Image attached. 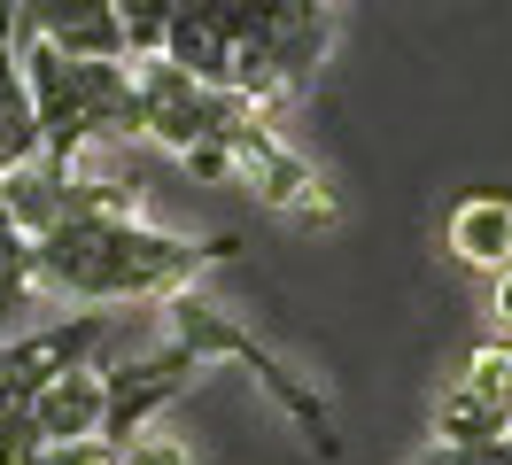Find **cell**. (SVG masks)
<instances>
[{
	"mask_svg": "<svg viewBox=\"0 0 512 465\" xmlns=\"http://www.w3.org/2000/svg\"><path fill=\"white\" fill-rule=\"evenodd\" d=\"M241 241L233 233H210V241H187V233H163L140 210H94V217H63L32 256L39 303L63 310H117V303H171L179 287H202V272L233 264Z\"/></svg>",
	"mask_w": 512,
	"mask_h": 465,
	"instance_id": "obj_1",
	"label": "cell"
},
{
	"mask_svg": "<svg viewBox=\"0 0 512 465\" xmlns=\"http://www.w3.org/2000/svg\"><path fill=\"white\" fill-rule=\"evenodd\" d=\"M16 62H24V93H32L39 155L47 163L78 171V155L101 148V140H148L140 132V78H132V62L63 55L47 39H16Z\"/></svg>",
	"mask_w": 512,
	"mask_h": 465,
	"instance_id": "obj_2",
	"label": "cell"
},
{
	"mask_svg": "<svg viewBox=\"0 0 512 465\" xmlns=\"http://www.w3.org/2000/svg\"><path fill=\"white\" fill-rule=\"evenodd\" d=\"M163 341H179V349H194L202 365L210 357H233V365H249V380L264 388V396L280 403L295 419V434L319 450V458H342V434H334V403L319 396V380H303V372L272 349V341H256L233 310L218 303V295H202V287H179L171 303H163Z\"/></svg>",
	"mask_w": 512,
	"mask_h": 465,
	"instance_id": "obj_3",
	"label": "cell"
},
{
	"mask_svg": "<svg viewBox=\"0 0 512 465\" xmlns=\"http://www.w3.org/2000/svg\"><path fill=\"white\" fill-rule=\"evenodd\" d=\"M132 78H140V132H148L156 148H171L179 163L202 155V148L233 155V132L256 117L249 93L202 86V78H187L179 62H163V55H140V62H132Z\"/></svg>",
	"mask_w": 512,
	"mask_h": 465,
	"instance_id": "obj_4",
	"label": "cell"
},
{
	"mask_svg": "<svg viewBox=\"0 0 512 465\" xmlns=\"http://www.w3.org/2000/svg\"><path fill=\"white\" fill-rule=\"evenodd\" d=\"M233 179L249 186L264 210H280L288 225H303V233H326V225L342 217V202H334L326 171L295 148L288 132H280V117H272V109H256V117L233 132Z\"/></svg>",
	"mask_w": 512,
	"mask_h": 465,
	"instance_id": "obj_5",
	"label": "cell"
},
{
	"mask_svg": "<svg viewBox=\"0 0 512 465\" xmlns=\"http://www.w3.org/2000/svg\"><path fill=\"white\" fill-rule=\"evenodd\" d=\"M194 380H202V357L179 349V341H156L148 357L109 365V419H101V442H117V450H125L132 434H148L163 411L194 388Z\"/></svg>",
	"mask_w": 512,
	"mask_h": 465,
	"instance_id": "obj_6",
	"label": "cell"
},
{
	"mask_svg": "<svg viewBox=\"0 0 512 465\" xmlns=\"http://www.w3.org/2000/svg\"><path fill=\"white\" fill-rule=\"evenodd\" d=\"M497 434H512V341L489 334L474 357L458 365L443 403H435V442L474 450V442H497Z\"/></svg>",
	"mask_w": 512,
	"mask_h": 465,
	"instance_id": "obj_7",
	"label": "cell"
},
{
	"mask_svg": "<svg viewBox=\"0 0 512 465\" xmlns=\"http://www.w3.org/2000/svg\"><path fill=\"white\" fill-rule=\"evenodd\" d=\"M101 419H109V365H78L63 380H47L24 411H16V427H24V450L32 442H94Z\"/></svg>",
	"mask_w": 512,
	"mask_h": 465,
	"instance_id": "obj_8",
	"label": "cell"
},
{
	"mask_svg": "<svg viewBox=\"0 0 512 465\" xmlns=\"http://www.w3.org/2000/svg\"><path fill=\"white\" fill-rule=\"evenodd\" d=\"M233 47H241V16L233 0H179L171 31H163V62H179L202 86H233Z\"/></svg>",
	"mask_w": 512,
	"mask_h": 465,
	"instance_id": "obj_9",
	"label": "cell"
},
{
	"mask_svg": "<svg viewBox=\"0 0 512 465\" xmlns=\"http://www.w3.org/2000/svg\"><path fill=\"white\" fill-rule=\"evenodd\" d=\"M16 31H24V39H47V47H63V55L132 62V47H125V16H117V0H24Z\"/></svg>",
	"mask_w": 512,
	"mask_h": 465,
	"instance_id": "obj_10",
	"label": "cell"
},
{
	"mask_svg": "<svg viewBox=\"0 0 512 465\" xmlns=\"http://www.w3.org/2000/svg\"><path fill=\"white\" fill-rule=\"evenodd\" d=\"M450 256L481 279H505L512 272V194H466L443 225Z\"/></svg>",
	"mask_w": 512,
	"mask_h": 465,
	"instance_id": "obj_11",
	"label": "cell"
},
{
	"mask_svg": "<svg viewBox=\"0 0 512 465\" xmlns=\"http://www.w3.org/2000/svg\"><path fill=\"white\" fill-rule=\"evenodd\" d=\"M32 256H39V241H32V233H24L8 210H0V334H8V318H16V310H32V303H39Z\"/></svg>",
	"mask_w": 512,
	"mask_h": 465,
	"instance_id": "obj_12",
	"label": "cell"
},
{
	"mask_svg": "<svg viewBox=\"0 0 512 465\" xmlns=\"http://www.w3.org/2000/svg\"><path fill=\"white\" fill-rule=\"evenodd\" d=\"M16 465H117V442H32Z\"/></svg>",
	"mask_w": 512,
	"mask_h": 465,
	"instance_id": "obj_13",
	"label": "cell"
},
{
	"mask_svg": "<svg viewBox=\"0 0 512 465\" xmlns=\"http://www.w3.org/2000/svg\"><path fill=\"white\" fill-rule=\"evenodd\" d=\"M117 465H194V450L179 442V434H156V427H148V434H132L125 450H117Z\"/></svg>",
	"mask_w": 512,
	"mask_h": 465,
	"instance_id": "obj_14",
	"label": "cell"
},
{
	"mask_svg": "<svg viewBox=\"0 0 512 465\" xmlns=\"http://www.w3.org/2000/svg\"><path fill=\"white\" fill-rule=\"evenodd\" d=\"M412 465H512V434H497V442H474V450H458V442H435V450H419Z\"/></svg>",
	"mask_w": 512,
	"mask_h": 465,
	"instance_id": "obj_15",
	"label": "cell"
},
{
	"mask_svg": "<svg viewBox=\"0 0 512 465\" xmlns=\"http://www.w3.org/2000/svg\"><path fill=\"white\" fill-rule=\"evenodd\" d=\"M489 334L512 341V272H505V279H489Z\"/></svg>",
	"mask_w": 512,
	"mask_h": 465,
	"instance_id": "obj_16",
	"label": "cell"
}]
</instances>
